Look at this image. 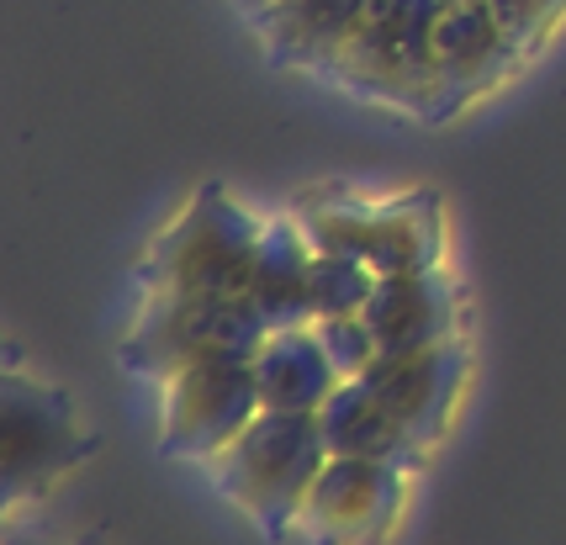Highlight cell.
I'll use <instances>...</instances> for the list:
<instances>
[{
    "label": "cell",
    "instance_id": "6da1fadb",
    "mask_svg": "<svg viewBox=\"0 0 566 545\" xmlns=\"http://www.w3.org/2000/svg\"><path fill=\"white\" fill-rule=\"evenodd\" d=\"M265 223L239 207L222 186H201L144 254V297H201V292H249Z\"/></svg>",
    "mask_w": 566,
    "mask_h": 545
},
{
    "label": "cell",
    "instance_id": "7a4b0ae2",
    "mask_svg": "<svg viewBox=\"0 0 566 545\" xmlns=\"http://www.w3.org/2000/svg\"><path fill=\"white\" fill-rule=\"evenodd\" d=\"M440 6L444 0H366L360 22L349 27V38L323 75L408 112H444L440 70H434Z\"/></svg>",
    "mask_w": 566,
    "mask_h": 545
},
{
    "label": "cell",
    "instance_id": "3957f363",
    "mask_svg": "<svg viewBox=\"0 0 566 545\" xmlns=\"http://www.w3.org/2000/svg\"><path fill=\"white\" fill-rule=\"evenodd\" d=\"M323 467H328V440L318 429V413H265V408L233 446L212 455L218 488L275 535L296 530V514Z\"/></svg>",
    "mask_w": 566,
    "mask_h": 545
},
{
    "label": "cell",
    "instance_id": "277c9868",
    "mask_svg": "<svg viewBox=\"0 0 566 545\" xmlns=\"http://www.w3.org/2000/svg\"><path fill=\"white\" fill-rule=\"evenodd\" d=\"M271 323L254 307L249 292H201V297H144L138 318L123 339V360L144 376L180 371L197 355H218V349H239L254 355L265 345Z\"/></svg>",
    "mask_w": 566,
    "mask_h": 545
},
{
    "label": "cell",
    "instance_id": "5b68a950",
    "mask_svg": "<svg viewBox=\"0 0 566 545\" xmlns=\"http://www.w3.org/2000/svg\"><path fill=\"white\" fill-rule=\"evenodd\" d=\"M91 429L74 419V402L59 387L27 371L0 376V488L6 509L27 503L91 455Z\"/></svg>",
    "mask_w": 566,
    "mask_h": 545
},
{
    "label": "cell",
    "instance_id": "8992f818",
    "mask_svg": "<svg viewBox=\"0 0 566 545\" xmlns=\"http://www.w3.org/2000/svg\"><path fill=\"white\" fill-rule=\"evenodd\" d=\"M254 419H260L254 355L218 349V355H197L165 376V446L175 455L212 461Z\"/></svg>",
    "mask_w": 566,
    "mask_h": 545
},
{
    "label": "cell",
    "instance_id": "52a82bcc",
    "mask_svg": "<svg viewBox=\"0 0 566 545\" xmlns=\"http://www.w3.org/2000/svg\"><path fill=\"white\" fill-rule=\"evenodd\" d=\"M402 461L376 455H328L313 493L296 514V530L313 545H376L402 514Z\"/></svg>",
    "mask_w": 566,
    "mask_h": 545
},
{
    "label": "cell",
    "instance_id": "ba28073f",
    "mask_svg": "<svg viewBox=\"0 0 566 545\" xmlns=\"http://www.w3.org/2000/svg\"><path fill=\"white\" fill-rule=\"evenodd\" d=\"M360 381L413 429L419 446H434L450 408H455V392L467 381V349L455 339H440V345L423 349H381Z\"/></svg>",
    "mask_w": 566,
    "mask_h": 545
},
{
    "label": "cell",
    "instance_id": "9c48e42d",
    "mask_svg": "<svg viewBox=\"0 0 566 545\" xmlns=\"http://www.w3.org/2000/svg\"><path fill=\"white\" fill-rule=\"evenodd\" d=\"M307 239L318 249L366 260L376 275L434 271V260H440L434 228L423 223L419 207H334L307 223Z\"/></svg>",
    "mask_w": 566,
    "mask_h": 545
},
{
    "label": "cell",
    "instance_id": "30bf717a",
    "mask_svg": "<svg viewBox=\"0 0 566 545\" xmlns=\"http://www.w3.org/2000/svg\"><path fill=\"white\" fill-rule=\"evenodd\" d=\"M514 32L497 22L488 0H444L434 17V70H440L444 106L488 91L518 64Z\"/></svg>",
    "mask_w": 566,
    "mask_h": 545
},
{
    "label": "cell",
    "instance_id": "8fae6325",
    "mask_svg": "<svg viewBox=\"0 0 566 545\" xmlns=\"http://www.w3.org/2000/svg\"><path fill=\"white\" fill-rule=\"evenodd\" d=\"M254 381L265 413H318L339 387V371L313 323H286L271 328L265 345L254 349Z\"/></svg>",
    "mask_w": 566,
    "mask_h": 545
},
{
    "label": "cell",
    "instance_id": "7c38bea8",
    "mask_svg": "<svg viewBox=\"0 0 566 545\" xmlns=\"http://www.w3.org/2000/svg\"><path fill=\"white\" fill-rule=\"evenodd\" d=\"M360 318L370 323L381 349H423L450 339L455 297L434 271H392L376 275V292H370Z\"/></svg>",
    "mask_w": 566,
    "mask_h": 545
},
{
    "label": "cell",
    "instance_id": "4fadbf2b",
    "mask_svg": "<svg viewBox=\"0 0 566 545\" xmlns=\"http://www.w3.org/2000/svg\"><path fill=\"white\" fill-rule=\"evenodd\" d=\"M318 429L328 440V455H376V461H402V467L413 455H423L413 429L397 419L360 376L334 387V397L318 408Z\"/></svg>",
    "mask_w": 566,
    "mask_h": 545
},
{
    "label": "cell",
    "instance_id": "5bb4252c",
    "mask_svg": "<svg viewBox=\"0 0 566 545\" xmlns=\"http://www.w3.org/2000/svg\"><path fill=\"white\" fill-rule=\"evenodd\" d=\"M313 254H318V244L307 239V228H296L292 218L265 223V239H260V254H254V271H249V297H254V307L265 313L271 328L313 323V297H307Z\"/></svg>",
    "mask_w": 566,
    "mask_h": 545
},
{
    "label": "cell",
    "instance_id": "9a60e30c",
    "mask_svg": "<svg viewBox=\"0 0 566 545\" xmlns=\"http://www.w3.org/2000/svg\"><path fill=\"white\" fill-rule=\"evenodd\" d=\"M360 11H366V0H265L254 11V27L275 59L328 70V59L339 53L349 27L360 22Z\"/></svg>",
    "mask_w": 566,
    "mask_h": 545
},
{
    "label": "cell",
    "instance_id": "2e32d148",
    "mask_svg": "<svg viewBox=\"0 0 566 545\" xmlns=\"http://www.w3.org/2000/svg\"><path fill=\"white\" fill-rule=\"evenodd\" d=\"M370 292H376V271H370L366 260L339 254V249H318V254H313V281H307L313 323L345 318V313H366Z\"/></svg>",
    "mask_w": 566,
    "mask_h": 545
},
{
    "label": "cell",
    "instance_id": "e0dca14e",
    "mask_svg": "<svg viewBox=\"0 0 566 545\" xmlns=\"http://www.w3.org/2000/svg\"><path fill=\"white\" fill-rule=\"evenodd\" d=\"M313 328H318V339H323V349H328V360H334L339 381L366 376V366L381 355V345H376V334H370V323L360 318V313H345V318H318Z\"/></svg>",
    "mask_w": 566,
    "mask_h": 545
},
{
    "label": "cell",
    "instance_id": "ac0fdd59",
    "mask_svg": "<svg viewBox=\"0 0 566 545\" xmlns=\"http://www.w3.org/2000/svg\"><path fill=\"white\" fill-rule=\"evenodd\" d=\"M488 6L497 11V22L514 32L518 49H535L566 11V0H488Z\"/></svg>",
    "mask_w": 566,
    "mask_h": 545
},
{
    "label": "cell",
    "instance_id": "d6986e66",
    "mask_svg": "<svg viewBox=\"0 0 566 545\" xmlns=\"http://www.w3.org/2000/svg\"><path fill=\"white\" fill-rule=\"evenodd\" d=\"M6 545H64V541H49V535H22V530H11Z\"/></svg>",
    "mask_w": 566,
    "mask_h": 545
},
{
    "label": "cell",
    "instance_id": "ffe728a7",
    "mask_svg": "<svg viewBox=\"0 0 566 545\" xmlns=\"http://www.w3.org/2000/svg\"><path fill=\"white\" fill-rule=\"evenodd\" d=\"M244 6H249V11H260V6H265V0H244Z\"/></svg>",
    "mask_w": 566,
    "mask_h": 545
}]
</instances>
